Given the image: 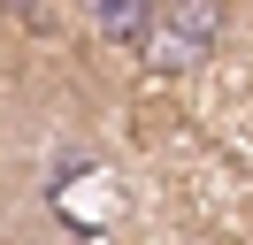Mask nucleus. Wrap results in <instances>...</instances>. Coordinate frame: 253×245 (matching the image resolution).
<instances>
[{
    "label": "nucleus",
    "mask_w": 253,
    "mask_h": 245,
    "mask_svg": "<svg viewBox=\"0 0 253 245\" xmlns=\"http://www.w3.org/2000/svg\"><path fill=\"white\" fill-rule=\"evenodd\" d=\"M8 15H23V23H46V0H8Z\"/></svg>",
    "instance_id": "7ed1b4c3"
},
{
    "label": "nucleus",
    "mask_w": 253,
    "mask_h": 245,
    "mask_svg": "<svg viewBox=\"0 0 253 245\" xmlns=\"http://www.w3.org/2000/svg\"><path fill=\"white\" fill-rule=\"evenodd\" d=\"M222 23H230L222 0H161L154 23H146V39H138V61L161 69V77H184V69H200L222 46Z\"/></svg>",
    "instance_id": "f257e3e1"
},
{
    "label": "nucleus",
    "mask_w": 253,
    "mask_h": 245,
    "mask_svg": "<svg viewBox=\"0 0 253 245\" xmlns=\"http://www.w3.org/2000/svg\"><path fill=\"white\" fill-rule=\"evenodd\" d=\"M77 15L92 23V39H108V46H138L146 23H154V0H77Z\"/></svg>",
    "instance_id": "f03ea898"
}]
</instances>
